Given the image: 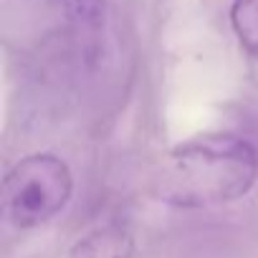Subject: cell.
I'll use <instances>...</instances> for the list:
<instances>
[{"instance_id": "obj_1", "label": "cell", "mask_w": 258, "mask_h": 258, "mask_svg": "<svg viewBox=\"0 0 258 258\" xmlns=\"http://www.w3.org/2000/svg\"><path fill=\"white\" fill-rule=\"evenodd\" d=\"M258 180L255 147L228 132H208L180 142L162 162L157 190L162 200L182 208L233 203Z\"/></svg>"}, {"instance_id": "obj_2", "label": "cell", "mask_w": 258, "mask_h": 258, "mask_svg": "<svg viewBox=\"0 0 258 258\" xmlns=\"http://www.w3.org/2000/svg\"><path fill=\"white\" fill-rule=\"evenodd\" d=\"M74 192V175L69 165L51 155L36 152L18 160L3 180V213L21 228L31 230L56 218Z\"/></svg>"}, {"instance_id": "obj_3", "label": "cell", "mask_w": 258, "mask_h": 258, "mask_svg": "<svg viewBox=\"0 0 258 258\" xmlns=\"http://www.w3.org/2000/svg\"><path fill=\"white\" fill-rule=\"evenodd\" d=\"M51 3L79 58L86 63L99 58L106 28V0H51Z\"/></svg>"}, {"instance_id": "obj_4", "label": "cell", "mask_w": 258, "mask_h": 258, "mask_svg": "<svg viewBox=\"0 0 258 258\" xmlns=\"http://www.w3.org/2000/svg\"><path fill=\"white\" fill-rule=\"evenodd\" d=\"M135 238L124 225L106 223L84 233L69 250V258H132Z\"/></svg>"}, {"instance_id": "obj_5", "label": "cell", "mask_w": 258, "mask_h": 258, "mask_svg": "<svg viewBox=\"0 0 258 258\" xmlns=\"http://www.w3.org/2000/svg\"><path fill=\"white\" fill-rule=\"evenodd\" d=\"M230 28L240 48L258 58V0H233L230 3Z\"/></svg>"}]
</instances>
